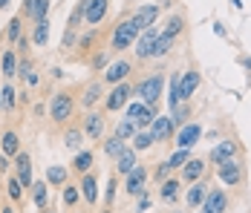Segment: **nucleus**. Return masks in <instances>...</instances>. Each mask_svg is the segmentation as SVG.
I'll return each mask as SVG.
<instances>
[{
	"mask_svg": "<svg viewBox=\"0 0 251 213\" xmlns=\"http://www.w3.org/2000/svg\"><path fill=\"white\" fill-rule=\"evenodd\" d=\"M32 41L38 44V47H44L47 41H50V24L44 21V24H38L35 26V35H32Z\"/></svg>",
	"mask_w": 251,
	"mask_h": 213,
	"instance_id": "nucleus-31",
	"label": "nucleus"
},
{
	"mask_svg": "<svg viewBox=\"0 0 251 213\" xmlns=\"http://www.w3.org/2000/svg\"><path fill=\"white\" fill-rule=\"evenodd\" d=\"M47 182H50V185H64V182H67V167H50V170H47Z\"/></svg>",
	"mask_w": 251,
	"mask_h": 213,
	"instance_id": "nucleus-26",
	"label": "nucleus"
},
{
	"mask_svg": "<svg viewBox=\"0 0 251 213\" xmlns=\"http://www.w3.org/2000/svg\"><path fill=\"white\" fill-rule=\"evenodd\" d=\"M73 116V98L67 93H58L52 98V118L55 121H67Z\"/></svg>",
	"mask_w": 251,
	"mask_h": 213,
	"instance_id": "nucleus-6",
	"label": "nucleus"
},
{
	"mask_svg": "<svg viewBox=\"0 0 251 213\" xmlns=\"http://www.w3.org/2000/svg\"><path fill=\"white\" fill-rule=\"evenodd\" d=\"M0 213H15V211H12V208H3V211H0Z\"/></svg>",
	"mask_w": 251,
	"mask_h": 213,
	"instance_id": "nucleus-50",
	"label": "nucleus"
},
{
	"mask_svg": "<svg viewBox=\"0 0 251 213\" xmlns=\"http://www.w3.org/2000/svg\"><path fill=\"white\" fill-rule=\"evenodd\" d=\"M188 162H191V150L185 147V150H176L174 156H171V162H168V165H171V170H174V167H185Z\"/></svg>",
	"mask_w": 251,
	"mask_h": 213,
	"instance_id": "nucleus-30",
	"label": "nucleus"
},
{
	"mask_svg": "<svg viewBox=\"0 0 251 213\" xmlns=\"http://www.w3.org/2000/svg\"><path fill=\"white\" fill-rule=\"evenodd\" d=\"M133 133H136V127H133V121H122V124H119V127H116V136H119V139H122V142H125V139H130V136H133Z\"/></svg>",
	"mask_w": 251,
	"mask_h": 213,
	"instance_id": "nucleus-36",
	"label": "nucleus"
},
{
	"mask_svg": "<svg viewBox=\"0 0 251 213\" xmlns=\"http://www.w3.org/2000/svg\"><path fill=\"white\" fill-rule=\"evenodd\" d=\"M107 15V0H84V21L87 24H99Z\"/></svg>",
	"mask_w": 251,
	"mask_h": 213,
	"instance_id": "nucleus-9",
	"label": "nucleus"
},
{
	"mask_svg": "<svg viewBox=\"0 0 251 213\" xmlns=\"http://www.w3.org/2000/svg\"><path fill=\"white\" fill-rule=\"evenodd\" d=\"M171 47H174V41H171V38H165V35H159V38H156V44H153V55H156V58H162Z\"/></svg>",
	"mask_w": 251,
	"mask_h": 213,
	"instance_id": "nucleus-32",
	"label": "nucleus"
},
{
	"mask_svg": "<svg viewBox=\"0 0 251 213\" xmlns=\"http://www.w3.org/2000/svg\"><path fill=\"white\" fill-rule=\"evenodd\" d=\"M90 165H93V153H78L75 156V170L78 173H87V170H90Z\"/></svg>",
	"mask_w": 251,
	"mask_h": 213,
	"instance_id": "nucleus-33",
	"label": "nucleus"
},
{
	"mask_svg": "<svg viewBox=\"0 0 251 213\" xmlns=\"http://www.w3.org/2000/svg\"><path fill=\"white\" fill-rule=\"evenodd\" d=\"M99 98H101V87H99V84H90V87L84 90V98H81V104H84V107H93Z\"/></svg>",
	"mask_w": 251,
	"mask_h": 213,
	"instance_id": "nucleus-27",
	"label": "nucleus"
},
{
	"mask_svg": "<svg viewBox=\"0 0 251 213\" xmlns=\"http://www.w3.org/2000/svg\"><path fill=\"white\" fill-rule=\"evenodd\" d=\"M127 121H133L136 130L151 127L153 124V110L148 107V104H130V110H127Z\"/></svg>",
	"mask_w": 251,
	"mask_h": 213,
	"instance_id": "nucleus-2",
	"label": "nucleus"
},
{
	"mask_svg": "<svg viewBox=\"0 0 251 213\" xmlns=\"http://www.w3.org/2000/svg\"><path fill=\"white\" fill-rule=\"evenodd\" d=\"M176 196H179V182H162V199L165 202H176Z\"/></svg>",
	"mask_w": 251,
	"mask_h": 213,
	"instance_id": "nucleus-29",
	"label": "nucleus"
},
{
	"mask_svg": "<svg viewBox=\"0 0 251 213\" xmlns=\"http://www.w3.org/2000/svg\"><path fill=\"white\" fill-rule=\"evenodd\" d=\"M156 38H159V32H156V29H145V32L139 35V44H136V49H139V52H136V55H139V58H151Z\"/></svg>",
	"mask_w": 251,
	"mask_h": 213,
	"instance_id": "nucleus-14",
	"label": "nucleus"
},
{
	"mask_svg": "<svg viewBox=\"0 0 251 213\" xmlns=\"http://www.w3.org/2000/svg\"><path fill=\"white\" fill-rule=\"evenodd\" d=\"M104 150H107V153H110V156H122V153H125V142H122V139H119V136H113V139H110V142L104 144Z\"/></svg>",
	"mask_w": 251,
	"mask_h": 213,
	"instance_id": "nucleus-34",
	"label": "nucleus"
},
{
	"mask_svg": "<svg viewBox=\"0 0 251 213\" xmlns=\"http://www.w3.org/2000/svg\"><path fill=\"white\" fill-rule=\"evenodd\" d=\"M101 130H104V118H101V116L93 113V116H87V118H84V133H87L90 139H99Z\"/></svg>",
	"mask_w": 251,
	"mask_h": 213,
	"instance_id": "nucleus-21",
	"label": "nucleus"
},
{
	"mask_svg": "<svg viewBox=\"0 0 251 213\" xmlns=\"http://www.w3.org/2000/svg\"><path fill=\"white\" fill-rule=\"evenodd\" d=\"M197 87H200V72H185V75H179V87H176V101L182 104L185 98H191V95L197 93Z\"/></svg>",
	"mask_w": 251,
	"mask_h": 213,
	"instance_id": "nucleus-3",
	"label": "nucleus"
},
{
	"mask_svg": "<svg viewBox=\"0 0 251 213\" xmlns=\"http://www.w3.org/2000/svg\"><path fill=\"white\" fill-rule=\"evenodd\" d=\"M3 107H6V110H12V107H15V90H12V87H3Z\"/></svg>",
	"mask_w": 251,
	"mask_h": 213,
	"instance_id": "nucleus-41",
	"label": "nucleus"
},
{
	"mask_svg": "<svg viewBox=\"0 0 251 213\" xmlns=\"http://www.w3.org/2000/svg\"><path fill=\"white\" fill-rule=\"evenodd\" d=\"M151 144H153L151 133H136V139H133V147H136V150H148Z\"/></svg>",
	"mask_w": 251,
	"mask_h": 213,
	"instance_id": "nucleus-37",
	"label": "nucleus"
},
{
	"mask_svg": "<svg viewBox=\"0 0 251 213\" xmlns=\"http://www.w3.org/2000/svg\"><path fill=\"white\" fill-rule=\"evenodd\" d=\"M156 15H159V6H142V9L133 15V21H130V24L136 26V29H142V32H145V29H151V26H153Z\"/></svg>",
	"mask_w": 251,
	"mask_h": 213,
	"instance_id": "nucleus-10",
	"label": "nucleus"
},
{
	"mask_svg": "<svg viewBox=\"0 0 251 213\" xmlns=\"http://www.w3.org/2000/svg\"><path fill=\"white\" fill-rule=\"evenodd\" d=\"M47 9H50V0H26V15L35 24H44L47 21Z\"/></svg>",
	"mask_w": 251,
	"mask_h": 213,
	"instance_id": "nucleus-17",
	"label": "nucleus"
},
{
	"mask_svg": "<svg viewBox=\"0 0 251 213\" xmlns=\"http://www.w3.org/2000/svg\"><path fill=\"white\" fill-rule=\"evenodd\" d=\"M145 182H148V173H145V167H133L130 173H127V193H142L145 188Z\"/></svg>",
	"mask_w": 251,
	"mask_h": 213,
	"instance_id": "nucleus-16",
	"label": "nucleus"
},
{
	"mask_svg": "<svg viewBox=\"0 0 251 213\" xmlns=\"http://www.w3.org/2000/svg\"><path fill=\"white\" fill-rule=\"evenodd\" d=\"M9 41H15V44L21 41V21H18V18L9 24Z\"/></svg>",
	"mask_w": 251,
	"mask_h": 213,
	"instance_id": "nucleus-42",
	"label": "nucleus"
},
{
	"mask_svg": "<svg viewBox=\"0 0 251 213\" xmlns=\"http://www.w3.org/2000/svg\"><path fill=\"white\" fill-rule=\"evenodd\" d=\"M226 208H228L226 190H208V196L202 202V213H226Z\"/></svg>",
	"mask_w": 251,
	"mask_h": 213,
	"instance_id": "nucleus-5",
	"label": "nucleus"
},
{
	"mask_svg": "<svg viewBox=\"0 0 251 213\" xmlns=\"http://www.w3.org/2000/svg\"><path fill=\"white\" fill-rule=\"evenodd\" d=\"M136 35H139V29L130 24V21H127V24H119L116 26V32H113V47L116 49H127L133 41H136Z\"/></svg>",
	"mask_w": 251,
	"mask_h": 213,
	"instance_id": "nucleus-4",
	"label": "nucleus"
},
{
	"mask_svg": "<svg viewBox=\"0 0 251 213\" xmlns=\"http://www.w3.org/2000/svg\"><path fill=\"white\" fill-rule=\"evenodd\" d=\"M182 26H185V21H182V18H179V15H176V18H171V21H168V26H165V32H162V35H165V38H171V41H174L176 35H179V32H182Z\"/></svg>",
	"mask_w": 251,
	"mask_h": 213,
	"instance_id": "nucleus-28",
	"label": "nucleus"
},
{
	"mask_svg": "<svg viewBox=\"0 0 251 213\" xmlns=\"http://www.w3.org/2000/svg\"><path fill=\"white\" fill-rule=\"evenodd\" d=\"M81 190H84V199H87V202H96V199H99V185H96V176L84 173V182H81Z\"/></svg>",
	"mask_w": 251,
	"mask_h": 213,
	"instance_id": "nucleus-22",
	"label": "nucleus"
},
{
	"mask_svg": "<svg viewBox=\"0 0 251 213\" xmlns=\"http://www.w3.org/2000/svg\"><path fill=\"white\" fill-rule=\"evenodd\" d=\"M32 190H35V205H38V208H47V199H50L47 182H35V185H32Z\"/></svg>",
	"mask_w": 251,
	"mask_h": 213,
	"instance_id": "nucleus-25",
	"label": "nucleus"
},
{
	"mask_svg": "<svg viewBox=\"0 0 251 213\" xmlns=\"http://www.w3.org/2000/svg\"><path fill=\"white\" fill-rule=\"evenodd\" d=\"M127 72H130V64H127V61H116V64L107 67V75H104V78H107L110 84H119V81H125Z\"/></svg>",
	"mask_w": 251,
	"mask_h": 213,
	"instance_id": "nucleus-19",
	"label": "nucleus"
},
{
	"mask_svg": "<svg viewBox=\"0 0 251 213\" xmlns=\"http://www.w3.org/2000/svg\"><path fill=\"white\" fill-rule=\"evenodd\" d=\"M0 110H6V107H3V95H0Z\"/></svg>",
	"mask_w": 251,
	"mask_h": 213,
	"instance_id": "nucleus-51",
	"label": "nucleus"
},
{
	"mask_svg": "<svg viewBox=\"0 0 251 213\" xmlns=\"http://www.w3.org/2000/svg\"><path fill=\"white\" fill-rule=\"evenodd\" d=\"M130 93H133V90H130L127 84H119V87H116L113 93L107 95V110H110V113H116V110H122V107L127 104V98H130Z\"/></svg>",
	"mask_w": 251,
	"mask_h": 213,
	"instance_id": "nucleus-11",
	"label": "nucleus"
},
{
	"mask_svg": "<svg viewBox=\"0 0 251 213\" xmlns=\"http://www.w3.org/2000/svg\"><path fill=\"white\" fill-rule=\"evenodd\" d=\"M148 205H151V199H148V196H142V202H139V211H148Z\"/></svg>",
	"mask_w": 251,
	"mask_h": 213,
	"instance_id": "nucleus-48",
	"label": "nucleus"
},
{
	"mask_svg": "<svg viewBox=\"0 0 251 213\" xmlns=\"http://www.w3.org/2000/svg\"><path fill=\"white\" fill-rule=\"evenodd\" d=\"M64 142H67L70 150H78V147H81V133H78V130H70V133L64 136Z\"/></svg>",
	"mask_w": 251,
	"mask_h": 213,
	"instance_id": "nucleus-38",
	"label": "nucleus"
},
{
	"mask_svg": "<svg viewBox=\"0 0 251 213\" xmlns=\"http://www.w3.org/2000/svg\"><path fill=\"white\" fill-rule=\"evenodd\" d=\"M202 173H205V162H202V159H191L188 165L182 167V176H185V182H197Z\"/></svg>",
	"mask_w": 251,
	"mask_h": 213,
	"instance_id": "nucleus-20",
	"label": "nucleus"
},
{
	"mask_svg": "<svg viewBox=\"0 0 251 213\" xmlns=\"http://www.w3.org/2000/svg\"><path fill=\"white\" fill-rule=\"evenodd\" d=\"M220 179H223L226 185H240V182H243V170H240V165L231 159L226 165H220Z\"/></svg>",
	"mask_w": 251,
	"mask_h": 213,
	"instance_id": "nucleus-15",
	"label": "nucleus"
},
{
	"mask_svg": "<svg viewBox=\"0 0 251 213\" xmlns=\"http://www.w3.org/2000/svg\"><path fill=\"white\" fill-rule=\"evenodd\" d=\"M81 21H84V0L78 3V6H75V12L70 15V29H75V26L81 24Z\"/></svg>",
	"mask_w": 251,
	"mask_h": 213,
	"instance_id": "nucleus-39",
	"label": "nucleus"
},
{
	"mask_svg": "<svg viewBox=\"0 0 251 213\" xmlns=\"http://www.w3.org/2000/svg\"><path fill=\"white\" fill-rule=\"evenodd\" d=\"M78 202V190L75 188H67L64 190V205H75Z\"/></svg>",
	"mask_w": 251,
	"mask_h": 213,
	"instance_id": "nucleus-46",
	"label": "nucleus"
},
{
	"mask_svg": "<svg viewBox=\"0 0 251 213\" xmlns=\"http://www.w3.org/2000/svg\"><path fill=\"white\" fill-rule=\"evenodd\" d=\"M18 72H21V75H26V81H29V84H35V81H38V75L32 72V64H29V61H24V64L18 67Z\"/></svg>",
	"mask_w": 251,
	"mask_h": 213,
	"instance_id": "nucleus-40",
	"label": "nucleus"
},
{
	"mask_svg": "<svg viewBox=\"0 0 251 213\" xmlns=\"http://www.w3.org/2000/svg\"><path fill=\"white\" fill-rule=\"evenodd\" d=\"M15 167H18V182L24 185V188H32V159L26 156V153H18L15 156Z\"/></svg>",
	"mask_w": 251,
	"mask_h": 213,
	"instance_id": "nucleus-8",
	"label": "nucleus"
},
{
	"mask_svg": "<svg viewBox=\"0 0 251 213\" xmlns=\"http://www.w3.org/2000/svg\"><path fill=\"white\" fill-rule=\"evenodd\" d=\"M234 153H237V144L234 142H223V144H217V147L211 150V162L220 167V165H226V162H231Z\"/></svg>",
	"mask_w": 251,
	"mask_h": 213,
	"instance_id": "nucleus-13",
	"label": "nucleus"
},
{
	"mask_svg": "<svg viewBox=\"0 0 251 213\" xmlns=\"http://www.w3.org/2000/svg\"><path fill=\"white\" fill-rule=\"evenodd\" d=\"M162 87H165L162 75H151V78H145V81L136 87V93H139V98H142V104L153 107V104L162 98Z\"/></svg>",
	"mask_w": 251,
	"mask_h": 213,
	"instance_id": "nucleus-1",
	"label": "nucleus"
},
{
	"mask_svg": "<svg viewBox=\"0 0 251 213\" xmlns=\"http://www.w3.org/2000/svg\"><path fill=\"white\" fill-rule=\"evenodd\" d=\"M9 196H12V199H21V196H24V185H21L18 179L9 182Z\"/></svg>",
	"mask_w": 251,
	"mask_h": 213,
	"instance_id": "nucleus-44",
	"label": "nucleus"
},
{
	"mask_svg": "<svg viewBox=\"0 0 251 213\" xmlns=\"http://www.w3.org/2000/svg\"><path fill=\"white\" fill-rule=\"evenodd\" d=\"M168 173H171V165H168V162H162L159 170H156V182H159V185H162V182H168Z\"/></svg>",
	"mask_w": 251,
	"mask_h": 213,
	"instance_id": "nucleus-45",
	"label": "nucleus"
},
{
	"mask_svg": "<svg viewBox=\"0 0 251 213\" xmlns=\"http://www.w3.org/2000/svg\"><path fill=\"white\" fill-rule=\"evenodd\" d=\"M171 133H174V121L168 118V116H162V118H153V124H151L153 142H165V139H171Z\"/></svg>",
	"mask_w": 251,
	"mask_h": 213,
	"instance_id": "nucleus-12",
	"label": "nucleus"
},
{
	"mask_svg": "<svg viewBox=\"0 0 251 213\" xmlns=\"http://www.w3.org/2000/svg\"><path fill=\"white\" fill-rule=\"evenodd\" d=\"M208 185H205V182H197V185H194V188L188 190V196H185V202H188V205H191V208H200L202 202H205V196H208Z\"/></svg>",
	"mask_w": 251,
	"mask_h": 213,
	"instance_id": "nucleus-18",
	"label": "nucleus"
},
{
	"mask_svg": "<svg viewBox=\"0 0 251 213\" xmlns=\"http://www.w3.org/2000/svg\"><path fill=\"white\" fill-rule=\"evenodd\" d=\"M200 136H202V130H200V124H185L182 130H179V136H176V147L179 150H191L194 144L200 142Z\"/></svg>",
	"mask_w": 251,
	"mask_h": 213,
	"instance_id": "nucleus-7",
	"label": "nucleus"
},
{
	"mask_svg": "<svg viewBox=\"0 0 251 213\" xmlns=\"http://www.w3.org/2000/svg\"><path fill=\"white\" fill-rule=\"evenodd\" d=\"M185 116H188V107H182V104H176L174 107V124H185Z\"/></svg>",
	"mask_w": 251,
	"mask_h": 213,
	"instance_id": "nucleus-43",
	"label": "nucleus"
},
{
	"mask_svg": "<svg viewBox=\"0 0 251 213\" xmlns=\"http://www.w3.org/2000/svg\"><path fill=\"white\" fill-rule=\"evenodd\" d=\"M0 147H3V153H6V156H18V153H21V150H18L21 142H18V136H15V133H3Z\"/></svg>",
	"mask_w": 251,
	"mask_h": 213,
	"instance_id": "nucleus-23",
	"label": "nucleus"
},
{
	"mask_svg": "<svg viewBox=\"0 0 251 213\" xmlns=\"http://www.w3.org/2000/svg\"><path fill=\"white\" fill-rule=\"evenodd\" d=\"M15 70H18V61H15V55H12V52H6V55H3V75H6V78H12Z\"/></svg>",
	"mask_w": 251,
	"mask_h": 213,
	"instance_id": "nucleus-35",
	"label": "nucleus"
},
{
	"mask_svg": "<svg viewBox=\"0 0 251 213\" xmlns=\"http://www.w3.org/2000/svg\"><path fill=\"white\" fill-rule=\"evenodd\" d=\"M104 213H110V211H104Z\"/></svg>",
	"mask_w": 251,
	"mask_h": 213,
	"instance_id": "nucleus-52",
	"label": "nucleus"
},
{
	"mask_svg": "<svg viewBox=\"0 0 251 213\" xmlns=\"http://www.w3.org/2000/svg\"><path fill=\"white\" fill-rule=\"evenodd\" d=\"M113 196H116V176L110 179V190H107V199H113Z\"/></svg>",
	"mask_w": 251,
	"mask_h": 213,
	"instance_id": "nucleus-47",
	"label": "nucleus"
},
{
	"mask_svg": "<svg viewBox=\"0 0 251 213\" xmlns=\"http://www.w3.org/2000/svg\"><path fill=\"white\" fill-rule=\"evenodd\" d=\"M119 173H130V170H133V167H136V153H133V150H125V153H122V156H119Z\"/></svg>",
	"mask_w": 251,
	"mask_h": 213,
	"instance_id": "nucleus-24",
	"label": "nucleus"
},
{
	"mask_svg": "<svg viewBox=\"0 0 251 213\" xmlns=\"http://www.w3.org/2000/svg\"><path fill=\"white\" fill-rule=\"evenodd\" d=\"M9 3H12V0H0V9H6V6H9Z\"/></svg>",
	"mask_w": 251,
	"mask_h": 213,
	"instance_id": "nucleus-49",
	"label": "nucleus"
}]
</instances>
